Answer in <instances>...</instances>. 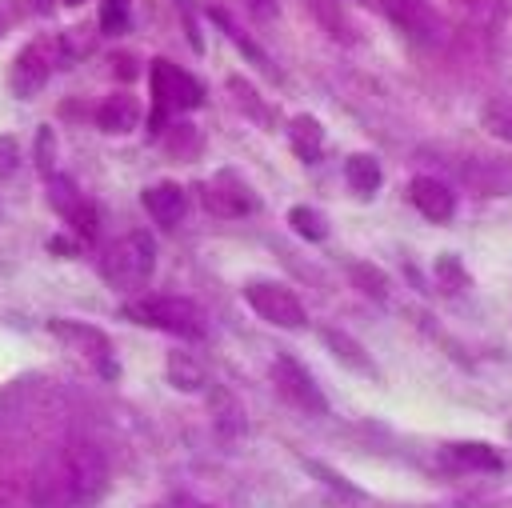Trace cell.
Here are the masks:
<instances>
[{
  "label": "cell",
  "mask_w": 512,
  "mask_h": 508,
  "mask_svg": "<svg viewBox=\"0 0 512 508\" xmlns=\"http://www.w3.org/2000/svg\"><path fill=\"white\" fill-rule=\"evenodd\" d=\"M64 4H84V0H64Z\"/></svg>",
  "instance_id": "obj_32"
},
{
  "label": "cell",
  "mask_w": 512,
  "mask_h": 508,
  "mask_svg": "<svg viewBox=\"0 0 512 508\" xmlns=\"http://www.w3.org/2000/svg\"><path fill=\"white\" fill-rule=\"evenodd\" d=\"M348 276L356 280L360 292H368V296H376V300L388 296V276H384L376 264H348Z\"/></svg>",
  "instance_id": "obj_22"
},
{
  "label": "cell",
  "mask_w": 512,
  "mask_h": 508,
  "mask_svg": "<svg viewBox=\"0 0 512 508\" xmlns=\"http://www.w3.org/2000/svg\"><path fill=\"white\" fill-rule=\"evenodd\" d=\"M124 316L136 320V324H148V328H160L176 340H204L208 324H204V312L184 300V296H144V300H128L124 304Z\"/></svg>",
  "instance_id": "obj_4"
},
{
  "label": "cell",
  "mask_w": 512,
  "mask_h": 508,
  "mask_svg": "<svg viewBox=\"0 0 512 508\" xmlns=\"http://www.w3.org/2000/svg\"><path fill=\"white\" fill-rule=\"evenodd\" d=\"M268 4H276V0H252V8H260V12H264Z\"/></svg>",
  "instance_id": "obj_30"
},
{
  "label": "cell",
  "mask_w": 512,
  "mask_h": 508,
  "mask_svg": "<svg viewBox=\"0 0 512 508\" xmlns=\"http://www.w3.org/2000/svg\"><path fill=\"white\" fill-rule=\"evenodd\" d=\"M308 468H312V472H316V476H320V480H324L328 488H340V492L356 496V488H352V484H348V480H344L340 472H332V468H324V464H316V460H308Z\"/></svg>",
  "instance_id": "obj_28"
},
{
  "label": "cell",
  "mask_w": 512,
  "mask_h": 508,
  "mask_svg": "<svg viewBox=\"0 0 512 508\" xmlns=\"http://www.w3.org/2000/svg\"><path fill=\"white\" fill-rule=\"evenodd\" d=\"M60 60H64L60 36H36V40H28V44L16 52L12 68H8V88H12V96H16V100L40 96V88L52 80V72H56Z\"/></svg>",
  "instance_id": "obj_5"
},
{
  "label": "cell",
  "mask_w": 512,
  "mask_h": 508,
  "mask_svg": "<svg viewBox=\"0 0 512 508\" xmlns=\"http://www.w3.org/2000/svg\"><path fill=\"white\" fill-rule=\"evenodd\" d=\"M96 124H100V132H108V136H124V132H132V128L140 124V100L128 96V92L108 96V100L96 108Z\"/></svg>",
  "instance_id": "obj_12"
},
{
  "label": "cell",
  "mask_w": 512,
  "mask_h": 508,
  "mask_svg": "<svg viewBox=\"0 0 512 508\" xmlns=\"http://www.w3.org/2000/svg\"><path fill=\"white\" fill-rule=\"evenodd\" d=\"M168 380H172V388H180V392H200V388L208 384L204 368H200L188 352H172V356H168Z\"/></svg>",
  "instance_id": "obj_19"
},
{
  "label": "cell",
  "mask_w": 512,
  "mask_h": 508,
  "mask_svg": "<svg viewBox=\"0 0 512 508\" xmlns=\"http://www.w3.org/2000/svg\"><path fill=\"white\" fill-rule=\"evenodd\" d=\"M288 140H292V152L304 164H316L320 160V148H324V128H320L316 116H296L288 124Z\"/></svg>",
  "instance_id": "obj_16"
},
{
  "label": "cell",
  "mask_w": 512,
  "mask_h": 508,
  "mask_svg": "<svg viewBox=\"0 0 512 508\" xmlns=\"http://www.w3.org/2000/svg\"><path fill=\"white\" fill-rule=\"evenodd\" d=\"M444 460L456 468H472V472H500L504 468V456L496 452V444H484V440H456L444 448Z\"/></svg>",
  "instance_id": "obj_13"
},
{
  "label": "cell",
  "mask_w": 512,
  "mask_h": 508,
  "mask_svg": "<svg viewBox=\"0 0 512 508\" xmlns=\"http://www.w3.org/2000/svg\"><path fill=\"white\" fill-rule=\"evenodd\" d=\"M52 156H56V136H52V128L44 124V128L36 132V164H40L44 176H52Z\"/></svg>",
  "instance_id": "obj_27"
},
{
  "label": "cell",
  "mask_w": 512,
  "mask_h": 508,
  "mask_svg": "<svg viewBox=\"0 0 512 508\" xmlns=\"http://www.w3.org/2000/svg\"><path fill=\"white\" fill-rule=\"evenodd\" d=\"M208 16H212V20H216V24L224 28V36H228V40H232V44H236V48H240V52H244L248 60H256L260 68H268V60H264V52H260V48H256V44H252V40H248V36H244V32H240L236 24H232V20H228V12H224V8H212Z\"/></svg>",
  "instance_id": "obj_21"
},
{
  "label": "cell",
  "mask_w": 512,
  "mask_h": 508,
  "mask_svg": "<svg viewBox=\"0 0 512 508\" xmlns=\"http://www.w3.org/2000/svg\"><path fill=\"white\" fill-rule=\"evenodd\" d=\"M148 92H152V112H148V136H160L168 116L176 112H192L204 104V88L176 64L168 60H152L148 68Z\"/></svg>",
  "instance_id": "obj_2"
},
{
  "label": "cell",
  "mask_w": 512,
  "mask_h": 508,
  "mask_svg": "<svg viewBox=\"0 0 512 508\" xmlns=\"http://www.w3.org/2000/svg\"><path fill=\"white\" fill-rule=\"evenodd\" d=\"M108 492V460L88 440H68L28 480L32 508H92Z\"/></svg>",
  "instance_id": "obj_1"
},
{
  "label": "cell",
  "mask_w": 512,
  "mask_h": 508,
  "mask_svg": "<svg viewBox=\"0 0 512 508\" xmlns=\"http://www.w3.org/2000/svg\"><path fill=\"white\" fill-rule=\"evenodd\" d=\"M484 128L512 144V100H492L484 108Z\"/></svg>",
  "instance_id": "obj_24"
},
{
  "label": "cell",
  "mask_w": 512,
  "mask_h": 508,
  "mask_svg": "<svg viewBox=\"0 0 512 508\" xmlns=\"http://www.w3.org/2000/svg\"><path fill=\"white\" fill-rule=\"evenodd\" d=\"M200 200H204V208L208 212H216V216H244V212H252L256 208V200H252V192H248V184L236 176V172H216L204 188H200Z\"/></svg>",
  "instance_id": "obj_9"
},
{
  "label": "cell",
  "mask_w": 512,
  "mask_h": 508,
  "mask_svg": "<svg viewBox=\"0 0 512 508\" xmlns=\"http://www.w3.org/2000/svg\"><path fill=\"white\" fill-rule=\"evenodd\" d=\"M272 380L280 388V396L288 404H296L300 412H312V416H324L328 412V400L320 392V384L312 380V372L304 364H296L292 356H276L272 360Z\"/></svg>",
  "instance_id": "obj_8"
},
{
  "label": "cell",
  "mask_w": 512,
  "mask_h": 508,
  "mask_svg": "<svg viewBox=\"0 0 512 508\" xmlns=\"http://www.w3.org/2000/svg\"><path fill=\"white\" fill-rule=\"evenodd\" d=\"M228 88H232V96H236V104H244L256 120H264V124H272V116L260 108V100H256V92H252V84L248 80H240V76H228Z\"/></svg>",
  "instance_id": "obj_25"
},
{
  "label": "cell",
  "mask_w": 512,
  "mask_h": 508,
  "mask_svg": "<svg viewBox=\"0 0 512 508\" xmlns=\"http://www.w3.org/2000/svg\"><path fill=\"white\" fill-rule=\"evenodd\" d=\"M288 224H292V232L304 236V240H324V236H328V220H324V212H320V208H308V204L288 208Z\"/></svg>",
  "instance_id": "obj_20"
},
{
  "label": "cell",
  "mask_w": 512,
  "mask_h": 508,
  "mask_svg": "<svg viewBox=\"0 0 512 508\" xmlns=\"http://www.w3.org/2000/svg\"><path fill=\"white\" fill-rule=\"evenodd\" d=\"M344 180H348V188H352L356 196H376V188H380V180H384L380 160L368 156V152L348 156V160H344Z\"/></svg>",
  "instance_id": "obj_17"
},
{
  "label": "cell",
  "mask_w": 512,
  "mask_h": 508,
  "mask_svg": "<svg viewBox=\"0 0 512 508\" xmlns=\"http://www.w3.org/2000/svg\"><path fill=\"white\" fill-rule=\"evenodd\" d=\"M128 24H132L128 0H100V32L104 36H124Z\"/></svg>",
  "instance_id": "obj_23"
},
{
  "label": "cell",
  "mask_w": 512,
  "mask_h": 508,
  "mask_svg": "<svg viewBox=\"0 0 512 508\" xmlns=\"http://www.w3.org/2000/svg\"><path fill=\"white\" fill-rule=\"evenodd\" d=\"M148 508H208V504H200V500H192V496H164V500H156V504H148Z\"/></svg>",
  "instance_id": "obj_29"
},
{
  "label": "cell",
  "mask_w": 512,
  "mask_h": 508,
  "mask_svg": "<svg viewBox=\"0 0 512 508\" xmlns=\"http://www.w3.org/2000/svg\"><path fill=\"white\" fill-rule=\"evenodd\" d=\"M44 196H48V204H52V212H56L60 220H68V216H72V212L84 204L80 188H76L68 176H60V172L44 176Z\"/></svg>",
  "instance_id": "obj_18"
},
{
  "label": "cell",
  "mask_w": 512,
  "mask_h": 508,
  "mask_svg": "<svg viewBox=\"0 0 512 508\" xmlns=\"http://www.w3.org/2000/svg\"><path fill=\"white\" fill-rule=\"evenodd\" d=\"M152 268H156V240L148 232H124L100 256V276L120 292L144 288L152 280Z\"/></svg>",
  "instance_id": "obj_3"
},
{
  "label": "cell",
  "mask_w": 512,
  "mask_h": 508,
  "mask_svg": "<svg viewBox=\"0 0 512 508\" xmlns=\"http://www.w3.org/2000/svg\"><path fill=\"white\" fill-rule=\"evenodd\" d=\"M48 332L76 356H84L100 376H116V360H112V340L96 328V324H84V320H48Z\"/></svg>",
  "instance_id": "obj_7"
},
{
  "label": "cell",
  "mask_w": 512,
  "mask_h": 508,
  "mask_svg": "<svg viewBox=\"0 0 512 508\" xmlns=\"http://www.w3.org/2000/svg\"><path fill=\"white\" fill-rule=\"evenodd\" d=\"M140 204H144V212L156 220V224H176L180 216H184V208H188V200H184V188L180 184H172V180H160V184H152V188H144L140 192Z\"/></svg>",
  "instance_id": "obj_11"
},
{
  "label": "cell",
  "mask_w": 512,
  "mask_h": 508,
  "mask_svg": "<svg viewBox=\"0 0 512 508\" xmlns=\"http://www.w3.org/2000/svg\"><path fill=\"white\" fill-rule=\"evenodd\" d=\"M20 168V148H16V136L0 132V180H12Z\"/></svg>",
  "instance_id": "obj_26"
},
{
  "label": "cell",
  "mask_w": 512,
  "mask_h": 508,
  "mask_svg": "<svg viewBox=\"0 0 512 508\" xmlns=\"http://www.w3.org/2000/svg\"><path fill=\"white\" fill-rule=\"evenodd\" d=\"M388 8H392V16H396V24H404L412 36H420V40H440V20H436V12H432L424 0H392Z\"/></svg>",
  "instance_id": "obj_15"
},
{
  "label": "cell",
  "mask_w": 512,
  "mask_h": 508,
  "mask_svg": "<svg viewBox=\"0 0 512 508\" xmlns=\"http://www.w3.org/2000/svg\"><path fill=\"white\" fill-rule=\"evenodd\" d=\"M320 340L328 344V352L344 364V368H352V372H360V376H372V380H380V372H376V364H372V356L348 336V332H340V328H324L320 332Z\"/></svg>",
  "instance_id": "obj_14"
},
{
  "label": "cell",
  "mask_w": 512,
  "mask_h": 508,
  "mask_svg": "<svg viewBox=\"0 0 512 508\" xmlns=\"http://www.w3.org/2000/svg\"><path fill=\"white\" fill-rule=\"evenodd\" d=\"M408 196H412L416 212H420L424 220H432V224H444V220H452V212H456L452 188L440 184V180H432V176H416V180L408 184Z\"/></svg>",
  "instance_id": "obj_10"
},
{
  "label": "cell",
  "mask_w": 512,
  "mask_h": 508,
  "mask_svg": "<svg viewBox=\"0 0 512 508\" xmlns=\"http://www.w3.org/2000/svg\"><path fill=\"white\" fill-rule=\"evenodd\" d=\"M244 300L272 328H304L308 324V312H304L300 296L280 280H248L244 284Z\"/></svg>",
  "instance_id": "obj_6"
},
{
  "label": "cell",
  "mask_w": 512,
  "mask_h": 508,
  "mask_svg": "<svg viewBox=\"0 0 512 508\" xmlns=\"http://www.w3.org/2000/svg\"><path fill=\"white\" fill-rule=\"evenodd\" d=\"M4 28H8V20H4V8H0V36H4Z\"/></svg>",
  "instance_id": "obj_31"
}]
</instances>
